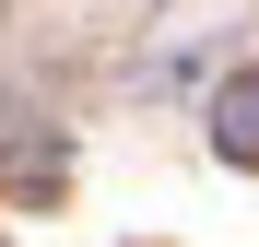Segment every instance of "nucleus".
<instances>
[{
	"label": "nucleus",
	"instance_id": "f257e3e1",
	"mask_svg": "<svg viewBox=\"0 0 259 247\" xmlns=\"http://www.w3.org/2000/svg\"><path fill=\"white\" fill-rule=\"evenodd\" d=\"M224 141H247V153H259V82H247V94H224Z\"/></svg>",
	"mask_w": 259,
	"mask_h": 247
}]
</instances>
